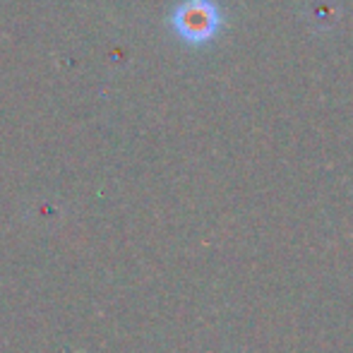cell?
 I'll use <instances>...</instances> for the list:
<instances>
[{"label":"cell","instance_id":"cell-1","mask_svg":"<svg viewBox=\"0 0 353 353\" xmlns=\"http://www.w3.org/2000/svg\"><path fill=\"white\" fill-rule=\"evenodd\" d=\"M171 27L190 46L210 43L223 27V14L214 0H185L171 14Z\"/></svg>","mask_w":353,"mask_h":353}]
</instances>
